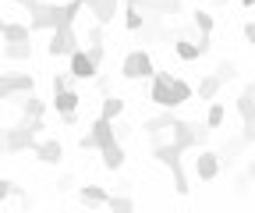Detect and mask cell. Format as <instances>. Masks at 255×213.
I'll list each match as a JSON object with an SVG mask.
<instances>
[{"instance_id": "1", "label": "cell", "mask_w": 255, "mask_h": 213, "mask_svg": "<svg viewBox=\"0 0 255 213\" xmlns=\"http://www.w3.org/2000/svg\"><path fill=\"white\" fill-rule=\"evenodd\" d=\"M152 71H156V64H152V57H149V50H131L124 60H121V75L128 78V82H142V78H152Z\"/></svg>"}, {"instance_id": "2", "label": "cell", "mask_w": 255, "mask_h": 213, "mask_svg": "<svg viewBox=\"0 0 255 213\" xmlns=\"http://www.w3.org/2000/svg\"><path fill=\"white\" fill-rule=\"evenodd\" d=\"M28 28L32 32H53L60 28V4H32L28 7Z\"/></svg>"}, {"instance_id": "3", "label": "cell", "mask_w": 255, "mask_h": 213, "mask_svg": "<svg viewBox=\"0 0 255 213\" xmlns=\"http://www.w3.org/2000/svg\"><path fill=\"white\" fill-rule=\"evenodd\" d=\"M75 50H78L75 25H60V28H53V32H50V46H46L50 57H71Z\"/></svg>"}, {"instance_id": "4", "label": "cell", "mask_w": 255, "mask_h": 213, "mask_svg": "<svg viewBox=\"0 0 255 213\" xmlns=\"http://www.w3.org/2000/svg\"><path fill=\"white\" fill-rule=\"evenodd\" d=\"M25 93H36V78L28 71H14V75H0V100H14Z\"/></svg>"}, {"instance_id": "5", "label": "cell", "mask_w": 255, "mask_h": 213, "mask_svg": "<svg viewBox=\"0 0 255 213\" xmlns=\"http://www.w3.org/2000/svg\"><path fill=\"white\" fill-rule=\"evenodd\" d=\"M39 135L32 132L25 121H18L14 128H7V153H25V149H36Z\"/></svg>"}, {"instance_id": "6", "label": "cell", "mask_w": 255, "mask_h": 213, "mask_svg": "<svg viewBox=\"0 0 255 213\" xmlns=\"http://www.w3.org/2000/svg\"><path fill=\"white\" fill-rule=\"evenodd\" d=\"M170 71H152V85H149V100L159 107V110H174L170 107Z\"/></svg>"}, {"instance_id": "7", "label": "cell", "mask_w": 255, "mask_h": 213, "mask_svg": "<svg viewBox=\"0 0 255 213\" xmlns=\"http://www.w3.org/2000/svg\"><path fill=\"white\" fill-rule=\"evenodd\" d=\"M195 121H174V125H170V142L181 149V153H188V149H199V142H195Z\"/></svg>"}, {"instance_id": "8", "label": "cell", "mask_w": 255, "mask_h": 213, "mask_svg": "<svg viewBox=\"0 0 255 213\" xmlns=\"http://www.w3.org/2000/svg\"><path fill=\"white\" fill-rule=\"evenodd\" d=\"M220 167H223L220 153H213V149H199V157H195V178L199 181H213L220 174Z\"/></svg>"}, {"instance_id": "9", "label": "cell", "mask_w": 255, "mask_h": 213, "mask_svg": "<svg viewBox=\"0 0 255 213\" xmlns=\"http://www.w3.org/2000/svg\"><path fill=\"white\" fill-rule=\"evenodd\" d=\"M68 60H71V68H68V71H71V78H75V82H89V78H96V71H100V68L92 64V57H89L82 46H78Z\"/></svg>"}, {"instance_id": "10", "label": "cell", "mask_w": 255, "mask_h": 213, "mask_svg": "<svg viewBox=\"0 0 255 213\" xmlns=\"http://www.w3.org/2000/svg\"><path fill=\"white\" fill-rule=\"evenodd\" d=\"M117 4H121V0H85L89 14L100 21L103 28H107V25H114V18H117Z\"/></svg>"}, {"instance_id": "11", "label": "cell", "mask_w": 255, "mask_h": 213, "mask_svg": "<svg viewBox=\"0 0 255 213\" xmlns=\"http://www.w3.org/2000/svg\"><path fill=\"white\" fill-rule=\"evenodd\" d=\"M152 160L174 171V167H181V149H177L174 142H159V139H156V142H152Z\"/></svg>"}, {"instance_id": "12", "label": "cell", "mask_w": 255, "mask_h": 213, "mask_svg": "<svg viewBox=\"0 0 255 213\" xmlns=\"http://www.w3.org/2000/svg\"><path fill=\"white\" fill-rule=\"evenodd\" d=\"M32 153H36L39 164H60V160H64V146H60L57 139H39Z\"/></svg>"}, {"instance_id": "13", "label": "cell", "mask_w": 255, "mask_h": 213, "mask_svg": "<svg viewBox=\"0 0 255 213\" xmlns=\"http://www.w3.org/2000/svg\"><path fill=\"white\" fill-rule=\"evenodd\" d=\"M14 103H18V110H21V121H36V117H43V114H46V103H43L36 93L14 96Z\"/></svg>"}, {"instance_id": "14", "label": "cell", "mask_w": 255, "mask_h": 213, "mask_svg": "<svg viewBox=\"0 0 255 213\" xmlns=\"http://www.w3.org/2000/svg\"><path fill=\"white\" fill-rule=\"evenodd\" d=\"M89 135L96 139V149H103V146H110L117 135H114V121H107V117H96L92 125H89Z\"/></svg>"}, {"instance_id": "15", "label": "cell", "mask_w": 255, "mask_h": 213, "mask_svg": "<svg viewBox=\"0 0 255 213\" xmlns=\"http://www.w3.org/2000/svg\"><path fill=\"white\" fill-rule=\"evenodd\" d=\"M100 153H103V167H107V171H121V167H124V160H128V157H124L121 139H114L110 146H103Z\"/></svg>"}, {"instance_id": "16", "label": "cell", "mask_w": 255, "mask_h": 213, "mask_svg": "<svg viewBox=\"0 0 255 213\" xmlns=\"http://www.w3.org/2000/svg\"><path fill=\"white\" fill-rule=\"evenodd\" d=\"M82 107V96L75 93V89H64V93H53V110L57 114H71Z\"/></svg>"}, {"instance_id": "17", "label": "cell", "mask_w": 255, "mask_h": 213, "mask_svg": "<svg viewBox=\"0 0 255 213\" xmlns=\"http://www.w3.org/2000/svg\"><path fill=\"white\" fill-rule=\"evenodd\" d=\"M174 121H177V117H174L170 110H163L159 117H149V121H142V128H145V135H152V142H156V139H159V132H163V128H170Z\"/></svg>"}, {"instance_id": "18", "label": "cell", "mask_w": 255, "mask_h": 213, "mask_svg": "<svg viewBox=\"0 0 255 213\" xmlns=\"http://www.w3.org/2000/svg\"><path fill=\"white\" fill-rule=\"evenodd\" d=\"M78 199H82L85 206H107L110 192H107V189H100V185H82V189H78Z\"/></svg>"}, {"instance_id": "19", "label": "cell", "mask_w": 255, "mask_h": 213, "mask_svg": "<svg viewBox=\"0 0 255 213\" xmlns=\"http://www.w3.org/2000/svg\"><path fill=\"white\" fill-rule=\"evenodd\" d=\"M0 39H4V43L32 39V28H28V25H21V21H4V28H0Z\"/></svg>"}, {"instance_id": "20", "label": "cell", "mask_w": 255, "mask_h": 213, "mask_svg": "<svg viewBox=\"0 0 255 213\" xmlns=\"http://www.w3.org/2000/svg\"><path fill=\"white\" fill-rule=\"evenodd\" d=\"M4 60H28L32 57V43L28 39H18V43H4Z\"/></svg>"}, {"instance_id": "21", "label": "cell", "mask_w": 255, "mask_h": 213, "mask_svg": "<svg viewBox=\"0 0 255 213\" xmlns=\"http://www.w3.org/2000/svg\"><path fill=\"white\" fill-rule=\"evenodd\" d=\"M191 100V85L184 82V78H170V107H181V103H188Z\"/></svg>"}, {"instance_id": "22", "label": "cell", "mask_w": 255, "mask_h": 213, "mask_svg": "<svg viewBox=\"0 0 255 213\" xmlns=\"http://www.w3.org/2000/svg\"><path fill=\"white\" fill-rule=\"evenodd\" d=\"M174 53H177V60H184V64H191V60H199L202 53H199V43H191V39H177L174 43Z\"/></svg>"}, {"instance_id": "23", "label": "cell", "mask_w": 255, "mask_h": 213, "mask_svg": "<svg viewBox=\"0 0 255 213\" xmlns=\"http://www.w3.org/2000/svg\"><path fill=\"white\" fill-rule=\"evenodd\" d=\"M124 110H128V103H124L121 96H103V110H100V117H107V121H117Z\"/></svg>"}, {"instance_id": "24", "label": "cell", "mask_w": 255, "mask_h": 213, "mask_svg": "<svg viewBox=\"0 0 255 213\" xmlns=\"http://www.w3.org/2000/svg\"><path fill=\"white\" fill-rule=\"evenodd\" d=\"M220 85H223V82H220L216 75H206V78L199 82V100H216V96H220Z\"/></svg>"}, {"instance_id": "25", "label": "cell", "mask_w": 255, "mask_h": 213, "mask_svg": "<svg viewBox=\"0 0 255 213\" xmlns=\"http://www.w3.org/2000/svg\"><path fill=\"white\" fill-rule=\"evenodd\" d=\"M223 121H227V107L213 100L209 110H206V125H209V128H223Z\"/></svg>"}, {"instance_id": "26", "label": "cell", "mask_w": 255, "mask_h": 213, "mask_svg": "<svg viewBox=\"0 0 255 213\" xmlns=\"http://www.w3.org/2000/svg\"><path fill=\"white\" fill-rule=\"evenodd\" d=\"M238 114H241V121H252L255 117V96H252L248 85H245V93L238 96Z\"/></svg>"}, {"instance_id": "27", "label": "cell", "mask_w": 255, "mask_h": 213, "mask_svg": "<svg viewBox=\"0 0 255 213\" xmlns=\"http://www.w3.org/2000/svg\"><path fill=\"white\" fill-rule=\"evenodd\" d=\"M142 21H145V14H142L138 7H131V4H128V11H124V28H128V32H138V28H142Z\"/></svg>"}, {"instance_id": "28", "label": "cell", "mask_w": 255, "mask_h": 213, "mask_svg": "<svg viewBox=\"0 0 255 213\" xmlns=\"http://www.w3.org/2000/svg\"><path fill=\"white\" fill-rule=\"evenodd\" d=\"M107 206H110L114 213H131V210H135V199H131V196H110Z\"/></svg>"}, {"instance_id": "29", "label": "cell", "mask_w": 255, "mask_h": 213, "mask_svg": "<svg viewBox=\"0 0 255 213\" xmlns=\"http://www.w3.org/2000/svg\"><path fill=\"white\" fill-rule=\"evenodd\" d=\"M191 21H195V28H199V32H213V14H209V11H199V7H195Z\"/></svg>"}, {"instance_id": "30", "label": "cell", "mask_w": 255, "mask_h": 213, "mask_svg": "<svg viewBox=\"0 0 255 213\" xmlns=\"http://www.w3.org/2000/svg\"><path fill=\"white\" fill-rule=\"evenodd\" d=\"M238 75V64H234V60H220V68H216V78L220 82H231Z\"/></svg>"}, {"instance_id": "31", "label": "cell", "mask_w": 255, "mask_h": 213, "mask_svg": "<svg viewBox=\"0 0 255 213\" xmlns=\"http://www.w3.org/2000/svg\"><path fill=\"white\" fill-rule=\"evenodd\" d=\"M85 53L92 57V64L100 68V64H103V57H107V46H103V43H89V50H85Z\"/></svg>"}, {"instance_id": "32", "label": "cell", "mask_w": 255, "mask_h": 213, "mask_svg": "<svg viewBox=\"0 0 255 213\" xmlns=\"http://www.w3.org/2000/svg\"><path fill=\"white\" fill-rule=\"evenodd\" d=\"M71 71H64V75H53V93H64V89H71Z\"/></svg>"}, {"instance_id": "33", "label": "cell", "mask_w": 255, "mask_h": 213, "mask_svg": "<svg viewBox=\"0 0 255 213\" xmlns=\"http://www.w3.org/2000/svg\"><path fill=\"white\" fill-rule=\"evenodd\" d=\"M195 43H199V53L206 57V53L213 50V32H199V39H195Z\"/></svg>"}, {"instance_id": "34", "label": "cell", "mask_w": 255, "mask_h": 213, "mask_svg": "<svg viewBox=\"0 0 255 213\" xmlns=\"http://www.w3.org/2000/svg\"><path fill=\"white\" fill-rule=\"evenodd\" d=\"M241 139H245V146H252V142H255V117H252V121H245V128H241Z\"/></svg>"}, {"instance_id": "35", "label": "cell", "mask_w": 255, "mask_h": 213, "mask_svg": "<svg viewBox=\"0 0 255 213\" xmlns=\"http://www.w3.org/2000/svg\"><path fill=\"white\" fill-rule=\"evenodd\" d=\"M131 132H135V128H131V125H124V121H121V117L114 121V135H117V139H128V135H131Z\"/></svg>"}, {"instance_id": "36", "label": "cell", "mask_w": 255, "mask_h": 213, "mask_svg": "<svg viewBox=\"0 0 255 213\" xmlns=\"http://www.w3.org/2000/svg\"><path fill=\"white\" fill-rule=\"evenodd\" d=\"M11 196H14V181L0 178V203H4V199H11Z\"/></svg>"}, {"instance_id": "37", "label": "cell", "mask_w": 255, "mask_h": 213, "mask_svg": "<svg viewBox=\"0 0 255 213\" xmlns=\"http://www.w3.org/2000/svg\"><path fill=\"white\" fill-rule=\"evenodd\" d=\"M85 39H89V43H103V25L96 21V25L89 28V36H85Z\"/></svg>"}, {"instance_id": "38", "label": "cell", "mask_w": 255, "mask_h": 213, "mask_svg": "<svg viewBox=\"0 0 255 213\" xmlns=\"http://www.w3.org/2000/svg\"><path fill=\"white\" fill-rule=\"evenodd\" d=\"M245 39L255 46V21H245Z\"/></svg>"}, {"instance_id": "39", "label": "cell", "mask_w": 255, "mask_h": 213, "mask_svg": "<svg viewBox=\"0 0 255 213\" xmlns=\"http://www.w3.org/2000/svg\"><path fill=\"white\" fill-rule=\"evenodd\" d=\"M78 146H82V149H96V139H92V135H89V132H85V135H82V139H78Z\"/></svg>"}, {"instance_id": "40", "label": "cell", "mask_w": 255, "mask_h": 213, "mask_svg": "<svg viewBox=\"0 0 255 213\" xmlns=\"http://www.w3.org/2000/svg\"><path fill=\"white\" fill-rule=\"evenodd\" d=\"M0 153H7V128H0Z\"/></svg>"}, {"instance_id": "41", "label": "cell", "mask_w": 255, "mask_h": 213, "mask_svg": "<svg viewBox=\"0 0 255 213\" xmlns=\"http://www.w3.org/2000/svg\"><path fill=\"white\" fill-rule=\"evenodd\" d=\"M248 178H252V181H255V160H252V164H248Z\"/></svg>"}, {"instance_id": "42", "label": "cell", "mask_w": 255, "mask_h": 213, "mask_svg": "<svg viewBox=\"0 0 255 213\" xmlns=\"http://www.w3.org/2000/svg\"><path fill=\"white\" fill-rule=\"evenodd\" d=\"M241 7H248V11H252V7H255V0H241Z\"/></svg>"}, {"instance_id": "43", "label": "cell", "mask_w": 255, "mask_h": 213, "mask_svg": "<svg viewBox=\"0 0 255 213\" xmlns=\"http://www.w3.org/2000/svg\"><path fill=\"white\" fill-rule=\"evenodd\" d=\"M128 4H131V7H138V11H142V0H128Z\"/></svg>"}, {"instance_id": "44", "label": "cell", "mask_w": 255, "mask_h": 213, "mask_svg": "<svg viewBox=\"0 0 255 213\" xmlns=\"http://www.w3.org/2000/svg\"><path fill=\"white\" fill-rule=\"evenodd\" d=\"M248 89H252V96H255V82H252V85H248Z\"/></svg>"}, {"instance_id": "45", "label": "cell", "mask_w": 255, "mask_h": 213, "mask_svg": "<svg viewBox=\"0 0 255 213\" xmlns=\"http://www.w3.org/2000/svg\"><path fill=\"white\" fill-rule=\"evenodd\" d=\"M0 28H4V14H0Z\"/></svg>"}, {"instance_id": "46", "label": "cell", "mask_w": 255, "mask_h": 213, "mask_svg": "<svg viewBox=\"0 0 255 213\" xmlns=\"http://www.w3.org/2000/svg\"><path fill=\"white\" fill-rule=\"evenodd\" d=\"M11 4H21V0H11Z\"/></svg>"}]
</instances>
